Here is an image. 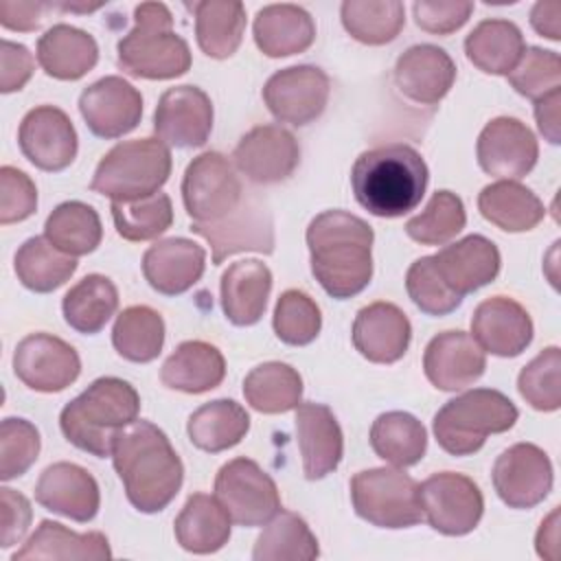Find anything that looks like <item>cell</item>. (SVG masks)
I'll use <instances>...</instances> for the list:
<instances>
[{"instance_id": "obj_2", "label": "cell", "mask_w": 561, "mask_h": 561, "mask_svg": "<svg viewBox=\"0 0 561 561\" xmlns=\"http://www.w3.org/2000/svg\"><path fill=\"white\" fill-rule=\"evenodd\" d=\"M311 274L337 298H353L373 278V228L346 210H324L307 228Z\"/></svg>"}, {"instance_id": "obj_17", "label": "cell", "mask_w": 561, "mask_h": 561, "mask_svg": "<svg viewBox=\"0 0 561 561\" xmlns=\"http://www.w3.org/2000/svg\"><path fill=\"white\" fill-rule=\"evenodd\" d=\"M237 169L254 184L287 180L298 162L300 147L291 131L280 125H256L241 136L232 151Z\"/></svg>"}, {"instance_id": "obj_36", "label": "cell", "mask_w": 561, "mask_h": 561, "mask_svg": "<svg viewBox=\"0 0 561 561\" xmlns=\"http://www.w3.org/2000/svg\"><path fill=\"white\" fill-rule=\"evenodd\" d=\"M526 50V42L517 24L511 20H482L465 39L467 59L482 72L508 75Z\"/></svg>"}, {"instance_id": "obj_31", "label": "cell", "mask_w": 561, "mask_h": 561, "mask_svg": "<svg viewBox=\"0 0 561 561\" xmlns=\"http://www.w3.org/2000/svg\"><path fill=\"white\" fill-rule=\"evenodd\" d=\"M252 33L263 55L289 57L313 44L316 24L298 4H267L256 11Z\"/></svg>"}, {"instance_id": "obj_41", "label": "cell", "mask_w": 561, "mask_h": 561, "mask_svg": "<svg viewBox=\"0 0 561 561\" xmlns=\"http://www.w3.org/2000/svg\"><path fill=\"white\" fill-rule=\"evenodd\" d=\"M245 401L263 414L296 410L302 397V377L285 362H265L254 366L243 379Z\"/></svg>"}, {"instance_id": "obj_47", "label": "cell", "mask_w": 561, "mask_h": 561, "mask_svg": "<svg viewBox=\"0 0 561 561\" xmlns=\"http://www.w3.org/2000/svg\"><path fill=\"white\" fill-rule=\"evenodd\" d=\"M116 232L125 241H149L167 232L173 224V206L167 193L131 202H112L110 206Z\"/></svg>"}, {"instance_id": "obj_48", "label": "cell", "mask_w": 561, "mask_h": 561, "mask_svg": "<svg viewBox=\"0 0 561 561\" xmlns=\"http://www.w3.org/2000/svg\"><path fill=\"white\" fill-rule=\"evenodd\" d=\"M467 224L462 199L451 191H436L427 206L408 219L405 234L423 245H443Z\"/></svg>"}, {"instance_id": "obj_57", "label": "cell", "mask_w": 561, "mask_h": 561, "mask_svg": "<svg viewBox=\"0 0 561 561\" xmlns=\"http://www.w3.org/2000/svg\"><path fill=\"white\" fill-rule=\"evenodd\" d=\"M0 90L4 94L22 90L35 68V59L28 48L11 39H2L0 44Z\"/></svg>"}, {"instance_id": "obj_54", "label": "cell", "mask_w": 561, "mask_h": 561, "mask_svg": "<svg viewBox=\"0 0 561 561\" xmlns=\"http://www.w3.org/2000/svg\"><path fill=\"white\" fill-rule=\"evenodd\" d=\"M37 208V188L33 180L15 169L4 164L0 169V224H15L28 219Z\"/></svg>"}, {"instance_id": "obj_6", "label": "cell", "mask_w": 561, "mask_h": 561, "mask_svg": "<svg viewBox=\"0 0 561 561\" xmlns=\"http://www.w3.org/2000/svg\"><path fill=\"white\" fill-rule=\"evenodd\" d=\"M519 412L500 390L473 388L447 401L432 421L436 443L451 456L476 454L489 434L511 430Z\"/></svg>"}, {"instance_id": "obj_32", "label": "cell", "mask_w": 561, "mask_h": 561, "mask_svg": "<svg viewBox=\"0 0 561 561\" xmlns=\"http://www.w3.org/2000/svg\"><path fill=\"white\" fill-rule=\"evenodd\" d=\"M35 55L48 77L75 81L96 66L99 46L90 33L70 24H55L37 39Z\"/></svg>"}, {"instance_id": "obj_9", "label": "cell", "mask_w": 561, "mask_h": 561, "mask_svg": "<svg viewBox=\"0 0 561 561\" xmlns=\"http://www.w3.org/2000/svg\"><path fill=\"white\" fill-rule=\"evenodd\" d=\"M215 497L228 517L245 528L263 526L280 511L276 482L250 458H232L217 471Z\"/></svg>"}, {"instance_id": "obj_52", "label": "cell", "mask_w": 561, "mask_h": 561, "mask_svg": "<svg viewBox=\"0 0 561 561\" xmlns=\"http://www.w3.org/2000/svg\"><path fill=\"white\" fill-rule=\"evenodd\" d=\"M405 289L410 300L427 316H447L462 302V296L445 285L432 256H421L408 267Z\"/></svg>"}, {"instance_id": "obj_49", "label": "cell", "mask_w": 561, "mask_h": 561, "mask_svg": "<svg viewBox=\"0 0 561 561\" xmlns=\"http://www.w3.org/2000/svg\"><path fill=\"white\" fill-rule=\"evenodd\" d=\"M272 324L280 342L289 346L311 344L322 329L320 307L309 294L300 289H287L276 300Z\"/></svg>"}, {"instance_id": "obj_35", "label": "cell", "mask_w": 561, "mask_h": 561, "mask_svg": "<svg viewBox=\"0 0 561 561\" xmlns=\"http://www.w3.org/2000/svg\"><path fill=\"white\" fill-rule=\"evenodd\" d=\"M480 215L506 232L533 230L546 215L541 199L515 180H500L484 186L478 195Z\"/></svg>"}, {"instance_id": "obj_33", "label": "cell", "mask_w": 561, "mask_h": 561, "mask_svg": "<svg viewBox=\"0 0 561 561\" xmlns=\"http://www.w3.org/2000/svg\"><path fill=\"white\" fill-rule=\"evenodd\" d=\"M226 377L221 351L204 340L182 342L162 364L160 381L186 394H202L217 388Z\"/></svg>"}, {"instance_id": "obj_10", "label": "cell", "mask_w": 561, "mask_h": 561, "mask_svg": "<svg viewBox=\"0 0 561 561\" xmlns=\"http://www.w3.org/2000/svg\"><path fill=\"white\" fill-rule=\"evenodd\" d=\"M421 511L427 524L447 537L471 533L484 513L480 486L454 471H440L419 484Z\"/></svg>"}, {"instance_id": "obj_8", "label": "cell", "mask_w": 561, "mask_h": 561, "mask_svg": "<svg viewBox=\"0 0 561 561\" xmlns=\"http://www.w3.org/2000/svg\"><path fill=\"white\" fill-rule=\"evenodd\" d=\"M355 513L377 528H410L423 519L419 482L399 467H377L353 476Z\"/></svg>"}, {"instance_id": "obj_3", "label": "cell", "mask_w": 561, "mask_h": 561, "mask_svg": "<svg viewBox=\"0 0 561 561\" xmlns=\"http://www.w3.org/2000/svg\"><path fill=\"white\" fill-rule=\"evenodd\" d=\"M430 171L421 153L403 142L364 151L351 169L355 199L375 217H401L414 210L427 188Z\"/></svg>"}, {"instance_id": "obj_5", "label": "cell", "mask_w": 561, "mask_h": 561, "mask_svg": "<svg viewBox=\"0 0 561 561\" xmlns=\"http://www.w3.org/2000/svg\"><path fill=\"white\" fill-rule=\"evenodd\" d=\"M118 68L138 79H175L191 68V48L173 31V15L162 2H140L134 28L116 44Z\"/></svg>"}, {"instance_id": "obj_11", "label": "cell", "mask_w": 561, "mask_h": 561, "mask_svg": "<svg viewBox=\"0 0 561 561\" xmlns=\"http://www.w3.org/2000/svg\"><path fill=\"white\" fill-rule=\"evenodd\" d=\"M241 197V182L226 156L204 151L188 162L182 178V202L193 221H217L234 210Z\"/></svg>"}, {"instance_id": "obj_45", "label": "cell", "mask_w": 561, "mask_h": 561, "mask_svg": "<svg viewBox=\"0 0 561 561\" xmlns=\"http://www.w3.org/2000/svg\"><path fill=\"white\" fill-rule=\"evenodd\" d=\"M112 344L123 359L147 364L156 359L164 346V320L147 305L123 309L112 329Z\"/></svg>"}, {"instance_id": "obj_56", "label": "cell", "mask_w": 561, "mask_h": 561, "mask_svg": "<svg viewBox=\"0 0 561 561\" xmlns=\"http://www.w3.org/2000/svg\"><path fill=\"white\" fill-rule=\"evenodd\" d=\"M31 517H33L31 502L22 493L9 486H2L0 489V548H11L20 543L31 526Z\"/></svg>"}, {"instance_id": "obj_19", "label": "cell", "mask_w": 561, "mask_h": 561, "mask_svg": "<svg viewBox=\"0 0 561 561\" xmlns=\"http://www.w3.org/2000/svg\"><path fill=\"white\" fill-rule=\"evenodd\" d=\"M213 129L210 96L197 85L169 88L156 107L153 131L164 145L178 149L202 147Z\"/></svg>"}, {"instance_id": "obj_20", "label": "cell", "mask_w": 561, "mask_h": 561, "mask_svg": "<svg viewBox=\"0 0 561 561\" xmlns=\"http://www.w3.org/2000/svg\"><path fill=\"white\" fill-rule=\"evenodd\" d=\"M79 112L94 136L121 138L140 123L142 96L129 81L110 75L83 88Z\"/></svg>"}, {"instance_id": "obj_55", "label": "cell", "mask_w": 561, "mask_h": 561, "mask_svg": "<svg viewBox=\"0 0 561 561\" xmlns=\"http://www.w3.org/2000/svg\"><path fill=\"white\" fill-rule=\"evenodd\" d=\"M414 22L419 28L434 35H449L458 31L473 13L469 0H419L412 4Z\"/></svg>"}, {"instance_id": "obj_12", "label": "cell", "mask_w": 561, "mask_h": 561, "mask_svg": "<svg viewBox=\"0 0 561 561\" xmlns=\"http://www.w3.org/2000/svg\"><path fill=\"white\" fill-rule=\"evenodd\" d=\"M191 230L208 241L215 265L239 252H274V221L256 195L241 197L239 206L217 221H193Z\"/></svg>"}, {"instance_id": "obj_53", "label": "cell", "mask_w": 561, "mask_h": 561, "mask_svg": "<svg viewBox=\"0 0 561 561\" xmlns=\"http://www.w3.org/2000/svg\"><path fill=\"white\" fill-rule=\"evenodd\" d=\"M39 447V432L31 421L7 416L0 423V478L7 482L26 473L37 460Z\"/></svg>"}, {"instance_id": "obj_4", "label": "cell", "mask_w": 561, "mask_h": 561, "mask_svg": "<svg viewBox=\"0 0 561 561\" xmlns=\"http://www.w3.org/2000/svg\"><path fill=\"white\" fill-rule=\"evenodd\" d=\"M140 412L136 388L118 377L94 379L79 397L64 405L59 427L68 443L96 458L112 456L114 438Z\"/></svg>"}, {"instance_id": "obj_14", "label": "cell", "mask_w": 561, "mask_h": 561, "mask_svg": "<svg viewBox=\"0 0 561 561\" xmlns=\"http://www.w3.org/2000/svg\"><path fill=\"white\" fill-rule=\"evenodd\" d=\"M491 480L506 506L533 508L543 502L552 489V462L541 447L515 443L495 458Z\"/></svg>"}, {"instance_id": "obj_16", "label": "cell", "mask_w": 561, "mask_h": 561, "mask_svg": "<svg viewBox=\"0 0 561 561\" xmlns=\"http://www.w3.org/2000/svg\"><path fill=\"white\" fill-rule=\"evenodd\" d=\"M478 164L484 173L517 180L533 171L539 158L535 134L513 116H497L489 121L476 142Z\"/></svg>"}, {"instance_id": "obj_61", "label": "cell", "mask_w": 561, "mask_h": 561, "mask_svg": "<svg viewBox=\"0 0 561 561\" xmlns=\"http://www.w3.org/2000/svg\"><path fill=\"white\" fill-rule=\"evenodd\" d=\"M559 511L554 508L548 519L541 522V528L537 533V554L543 559H557V548H559Z\"/></svg>"}, {"instance_id": "obj_15", "label": "cell", "mask_w": 561, "mask_h": 561, "mask_svg": "<svg viewBox=\"0 0 561 561\" xmlns=\"http://www.w3.org/2000/svg\"><path fill=\"white\" fill-rule=\"evenodd\" d=\"M13 373L31 390L59 392L81 373L75 346L50 333H31L13 351Z\"/></svg>"}, {"instance_id": "obj_1", "label": "cell", "mask_w": 561, "mask_h": 561, "mask_svg": "<svg viewBox=\"0 0 561 561\" xmlns=\"http://www.w3.org/2000/svg\"><path fill=\"white\" fill-rule=\"evenodd\" d=\"M112 465L129 504L140 513L167 508L184 482V465L171 440L158 425L142 419L116 434Z\"/></svg>"}, {"instance_id": "obj_60", "label": "cell", "mask_w": 561, "mask_h": 561, "mask_svg": "<svg viewBox=\"0 0 561 561\" xmlns=\"http://www.w3.org/2000/svg\"><path fill=\"white\" fill-rule=\"evenodd\" d=\"M530 26L552 42L561 39V2L539 0L530 11Z\"/></svg>"}, {"instance_id": "obj_30", "label": "cell", "mask_w": 561, "mask_h": 561, "mask_svg": "<svg viewBox=\"0 0 561 561\" xmlns=\"http://www.w3.org/2000/svg\"><path fill=\"white\" fill-rule=\"evenodd\" d=\"M42 559L101 561V559H112V550H110L107 537L99 530L75 533L59 522L42 519L37 530L28 537V541L18 552H13L11 561H42Z\"/></svg>"}, {"instance_id": "obj_26", "label": "cell", "mask_w": 561, "mask_h": 561, "mask_svg": "<svg viewBox=\"0 0 561 561\" xmlns=\"http://www.w3.org/2000/svg\"><path fill=\"white\" fill-rule=\"evenodd\" d=\"M432 259L445 285L462 298L495 280L502 265L497 245L482 234H469L445 245Z\"/></svg>"}, {"instance_id": "obj_18", "label": "cell", "mask_w": 561, "mask_h": 561, "mask_svg": "<svg viewBox=\"0 0 561 561\" xmlns=\"http://www.w3.org/2000/svg\"><path fill=\"white\" fill-rule=\"evenodd\" d=\"M24 158L42 171H64L77 156V131L68 114L55 105H39L24 114L18 129Z\"/></svg>"}, {"instance_id": "obj_58", "label": "cell", "mask_w": 561, "mask_h": 561, "mask_svg": "<svg viewBox=\"0 0 561 561\" xmlns=\"http://www.w3.org/2000/svg\"><path fill=\"white\" fill-rule=\"evenodd\" d=\"M55 9L53 2H15V0H0V24L9 31H35L39 28L44 13Z\"/></svg>"}, {"instance_id": "obj_50", "label": "cell", "mask_w": 561, "mask_h": 561, "mask_svg": "<svg viewBox=\"0 0 561 561\" xmlns=\"http://www.w3.org/2000/svg\"><path fill=\"white\" fill-rule=\"evenodd\" d=\"M561 351L557 346L543 348L535 359H530L519 377L517 390L522 399L539 410V412H554L561 405Z\"/></svg>"}, {"instance_id": "obj_51", "label": "cell", "mask_w": 561, "mask_h": 561, "mask_svg": "<svg viewBox=\"0 0 561 561\" xmlns=\"http://www.w3.org/2000/svg\"><path fill=\"white\" fill-rule=\"evenodd\" d=\"M506 77L517 94L539 101L561 90V59L554 50L530 46Z\"/></svg>"}, {"instance_id": "obj_42", "label": "cell", "mask_w": 561, "mask_h": 561, "mask_svg": "<svg viewBox=\"0 0 561 561\" xmlns=\"http://www.w3.org/2000/svg\"><path fill=\"white\" fill-rule=\"evenodd\" d=\"M13 267L26 289L48 294L77 272V259L57 250L46 237H31L18 248Z\"/></svg>"}, {"instance_id": "obj_24", "label": "cell", "mask_w": 561, "mask_h": 561, "mask_svg": "<svg viewBox=\"0 0 561 561\" xmlns=\"http://www.w3.org/2000/svg\"><path fill=\"white\" fill-rule=\"evenodd\" d=\"M35 500L72 522H90L99 513L101 493L94 476L75 462L48 465L37 484Z\"/></svg>"}, {"instance_id": "obj_7", "label": "cell", "mask_w": 561, "mask_h": 561, "mask_svg": "<svg viewBox=\"0 0 561 561\" xmlns=\"http://www.w3.org/2000/svg\"><path fill=\"white\" fill-rule=\"evenodd\" d=\"M171 175V151L160 138H136L114 145L96 164L90 188L112 202L149 197Z\"/></svg>"}, {"instance_id": "obj_59", "label": "cell", "mask_w": 561, "mask_h": 561, "mask_svg": "<svg viewBox=\"0 0 561 561\" xmlns=\"http://www.w3.org/2000/svg\"><path fill=\"white\" fill-rule=\"evenodd\" d=\"M561 90L552 92L539 101H535V118H537V127L543 134V138L550 145H559L561 142Z\"/></svg>"}, {"instance_id": "obj_21", "label": "cell", "mask_w": 561, "mask_h": 561, "mask_svg": "<svg viewBox=\"0 0 561 561\" xmlns=\"http://www.w3.org/2000/svg\"><path fill=\"white\" fill-rule=\"evenodd\" d=\"M471 333L484 353L517 357L533 342V320L517 300L493 296L473 309Z\"/></svg>"}, {"instance_id": "obj_13", "label": "cell", "mask_w": 561, "mask_h": 561, "mask_svg": "<svg viewBox=\"0 0 561 561\" xmlns=\"http://www.w3.org/2000/svg\"><path fill=\"white\" fill-rule=\"evenodd\" d=\"M331 81L318 66H289L274 72L263 85V101L270 114L294 127L316 121L329 101Z\"/></svg>"}, {"instance_id": "obj_39", "label": "cell", "mask_w": 561, "mask_h": 561, "mask_svg": "<svg viewBox=\"0 0 561 561\" xmlns=\"http://www.w3.org/2000/svg\"><path fill=\"white\" fill-rule=\"evenodd\" d=\"M118 309V289L103 274H88L77 285H72L64 300L61 311L70 329L94 335Z\"/></svg>"}, {"instance_id": "obj_28", "label": "cell", "mask_w": 561, "mask_h": 561, "mask_svg": "<svg viewBox=\"0 0 561 561\" xmlns=\"http://www.w3.org/2000/svg\"><path fill=\"white\" fill-rule=\"evenodd\" d=\"M204 267V248L184 237L162 239L142 254L145 280L162 296H180L188 291L202 278Z\"/></svg>"}, {"instance_id": "obj_22", "label": "cell", "mask_w": 561, "mask_h": 561, "mask_svg": "<svg viewBox=\"0 0 561 561\" xmlns=\"http://www.w3.org/2000/svg\"><path fill=\"white\" fill-rule=\"evenodd\" d=\"M486 368V355L465 331L434 335L423 353V370L438 390H462L478 381Z\"/></svg>"}, {"instance_id": "obj_43", "label": "cell", "mask_w": 561, "mask_h": 561, "mask_svg": "<svg viewBox=\"0 0 561 561\" xmlns=\"http://www.w3.org/2000/svg\"><path fill=\"white\" fill-rule=\"evenodd\" d=\"M44 237L64 254L83 256L99 248L103 226L99 213L83 202L59 204L44 224Z\"/></svg>"}, {"instance_id": "obj_44", "label": "cell", "mask_w": 561, "mask_h": 561, "mask_svg": "<svg viewBox=\"0 0 561 561\" xmlns=\"http://www.w3.org/2000/svg\"><path fill=\"white\" fill-rule=\"evenodd\" d=\"M318 554L316 535L307 522L291 511H278L267 522V528L259 535L252 550L254 561H311Z\"/></svg>"}, {"instance_id": "obj_34", "label": "cell", "mask_w": 561, "mask_h": 561, "mask_svg": "<svg viewBox=\"0 0 561 561\" xmlns=\"http://www.w3.org/2000/svg\"><path fill=\"white\" fill-rule=\"evenodd\" d=\"M232 519L215 495L193 493L173 522L178 543L193 554L221 550L230 539Z\"/></svg>"}, {"instance_id": "obj_37", "label": "cell", "mask_w": 561, "mask_h": 561, "mask_svg": "<svg viewBox=\"0 0 561 561\" xmlns=\"http://www.w3.org/2000/svg\"><path fill=\"white\" fill-rule=\"evenodd\" d=\"M195 13V37L204 55L226 59L237 53L245 31V7L237 0H202L188 4Z\"/></svg>"}, {"instance_id": "obj_29", "label": "cell", "mask_w": 561, "mask_h": 561, "mask_svg": "<svg viewBox=\"0 0 561 561\" xmlns=\"http://www.w3.org/2000/svg\"><path fill=\"white\" fill-rule=\"evenodd\" d=\"M270 291L272 272L263 261H237L221 274V309L237 327H250L261 320Z\"/></svg>"}, {"instance_id": "obj_40", "label": "cell", "mask_w": 561, "mask_h": 561, "mask_svg": "<svg viewBox=\"0 0 561 561\" xmlns=\"http://www.w3.org/2000/svg\"><path fill=\"white\" fill-rule=\"evenodd\" d=\"M368 438L373 451L399 469L416 465L427 449V432L423 423L401 410L379 414L373 421Z\"/></svg>"}, {"instance_id": "obj_38", "label": "cell", "mask_w": 561, "mask_h": 561, "mask_svg": "<svg viewBox=\"0 0 561 561\" xmlns=\"http://www.w3.org/2000/svg\"><path fill=\"white\" fill-rule=\"evenodd\" d=\"M250 430V414L232 399H215L199 405L186 423L191 443L208 454H219L241 443Z\"/></svg>"}, {"instance_id": "obj_46", "label": "cell", "mask_w": 561, "mask_h": 561, "mask_svg": "<svg viewBox=\"0 0 561 561\" xmlns=\"http://www.w3.org/2000/svg\"><path fill=\"white\" fill-rule=\"evenodd\" d=\"M346 33L368 46L392 42L405 24V7L399 0H344L340 7Z\"/></svg>"}, {"instance_id": "obj_25", "label": "cell", "mask_w": 561, "mask_h": 561, "mask_svg": "<svg viewBox=\"0 0 561 561\" xmlns=\"http://www.w3.org/2000/svg\"><path fill=\"white\" fill-rule=\"evenodd\" d=\"M294 421L305 478L320 480L335 471L344 454V436L331 408L316 401L298 403Z\"/></svg>"}, {"instance_id": "obj_27", "label": "cell", "mask_w": 561, "mask_h": 561, "mask_svg": "<svg viewBox=\"0 0 561 561\" xmlns=\"http://www.w3.org/2000/svg\"><path fill=\"white\" fill-rule=\"evenodd\" d=\"M456 81L454 59L434 44L410 46L394 64L399 92L421 105L438 103Z\"/></svg>"}, {"instance_id": "obj_23", "label": "cell", "mask_w": 561, "mask_h": 561, "mask_svg": "<svg viewBox=\"0 0 561 561\" xmlns=\"http://www.w3.org/2000/svg\"><path fill=\"white\" fill-rule=\"evenodd\" d=\"M351 337L355 351L368 362L394 364L410 346L412 324L397 305L379 300L357 311Z\"/></svg>"}]
</instances>
